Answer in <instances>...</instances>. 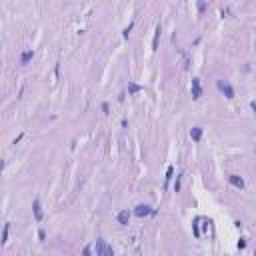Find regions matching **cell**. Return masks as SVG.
Masks as SVG:
<instances>
[{"label":"cell","instance_id":"cell-1","mask_svg":"<svg viewBox=\"0 0 256 256\" xmlns=\"http://www.w3.org/2000/svg\"><path fill=\"white\" fill-rule=\"evenodd\" d=\"M94 250H96V256H114V250L104 238H96L94 242Z\"/></svg>","mask_w":256,"mask_h":256},{"label":"cell","instance_id":"cell-2","mask_svg":"<svg viewBox=\"0 0 256 256\" xmlns=\"http://www.w3.org/2000/svg\"><path fill=\"white\" fill-rule=\"evenodd\" d=\"M216 86H218V90L228 98V100H232V98H234V88H232L230 82H226V80H218V82H216Z\"/></svg>","mask_w":256,"mask_h":256},{"label":"cell","instance_id":"cell-3","mask_svg":"<svg viewBox=\"0 0 256 256\" xmlns=\"http://www.w3.org/2000/svg\"><path fill=\"white\" fill-rule=\"evenodd\" d=\"M156 210L152 208V206H146V204H138L134 208V216H138V218H144V216H154Z\"/></svg>","mask_w":256,"mask_h":256},{"label":"cell","instance_id":"cell-4","mask_svg":"<svg viewBox=\"0 0 256 256\" xmlns=\"http://www.w3.org/2000/svg\"><path fill=\"white\" fill-rule=\"evenodd\" d=\"M32 214H34V220H36V222H42L44 214H42V206H40V200H38V198L32 202Z\"/></svg>","mask_w":256,"mask_h":256},{"label":"cell","instance_id":"cell-5","mask_svg":"<svg viewBox=\"0 0 256 256\" xmlns=\"http://www.w3.org/2000/svg\"><path fill=\"white\" fill-rule=\"evenodd\" d=\"M228 182H230L232 186H236V188H240V190L246 186V184H244V178L238 176V174H228Z\"/></svg>","mask_w":256,"mask_h":256},{"label":"cell","instance_id":"cell-6","mask_svg":"<svg viewBox=\"0 0 256 256\" xmlns=\"http://www.w3.org/2000/svg\"><path fill=\"white\" fill-rule=\"evenodd\" d=\"M202 96V88H200V78H192V98L198 100Z\"/></svg>","mask_w":256,"mask_h":256},{"label":"cell","instance_id":"cell-7","mask_svg":"<svg viewBox=\"0 0 256 256\" xmlns=\"http://www.w3.org/2000/svg\"><path fill=\"white\" fill-rule=\"evenodd\" d=\"M116 220H118V224H120V226H126V224H128V220H130V210H120V212H118V216H116Z\"/></svg>","mask_w":256,"mask_h":256},{"label":"cell","instance_id":"cell-8","mask_svg":"<svg viewBox=\"0 0 256 256\" xmlns=\"http://www.w3.org/2000/svg\"><path fill=\"white\" fill-rule=\"evenodd\" d=\"M190 138H192L194 142H198V140L202 138V126H194L192 130H190Z\"/></svg>","mask_w":256,"mask_h":256},{"label":"cell","instance_id":"cell-9","mask_svg":"<svg viewBox=\"0 0 256 256\" xmlns=\"http://www.w3.org/2000/svg\"><path fill=\"white\" fill-rule=\"evenodd\" d=\"M8 232H10V222H6L4 228H2V238H0V244H6V242H8Z\"/></svg>","mask_w":256,"mask_h":256},{"label":"cell","instance_id":"cell-10","mask_svg":"<svg viewBox=\"0 0 256 256\" xmlns=\"http://www.w3.org/2000/svg\"><path fill=\"white\" fill-rule=\"evenodd\" d=\"M32 56H34V52H32V50L22 52V56H20V64H28L30 60H32Z\"/></svg>","mask_w":256,"mask_h":256},{"label":"cell","instance_id":"cell-11","mask_svg":"<svg viewBox=\"0 0 256 256\" xmlns=\"http://www.w3.org/2000/svg\"><path fill=\"white\" fill-rule=\"evenodd\" d=\"M142 90L144 86H140V84H134V82L128 84V94H136V92H142Z\"/></svg>","mask_w":256,"mask_h":256},{"label":"cell","instance_id":"cell-12","mask_svg":"<svg viewBox=\"0 0 256 256\" xmlns=\"http://www.w3.org/2000/svg\"><path fill=\"white\" fill-rule=\"evenodd\" d=\"M160 32H162V26H156L154 40H152V50H156V48H158V38H160Z\"/></svg>","mask_w":256,"mask_h":256},{"label":"cell","instance_id":"cell-13","mask_svg":"<svg viewBox=\"0 0 256 256\" xmlns=\"http://www.w3.org/2000/svg\"><path fill=\"white\" fill-rule=\"evenodd\" d=\"M198 222H200V218H194L192 230H194V236H196V238H200V230H198Z\"/></svg>","mask_w":256,"mask_h":256},{"label":"cell","instance_id":"cell-14","mask_svg":"<svg viewBox=\"0 0 256 256\" xmlns=\"http://www.w3.org/2000/svg\"><path fill=\"white\" fill-rule=\"evenodd\" d=\"M174 176V166H168V170H166V184L170 182V178Z\"/></svg>","mask_w":256,"mask_h":256},{"label":"cell","instance_id":"cell-15","mask_svg":"<svg viewBox=\"0 0 256 256\" xmlns=\"http://www.w3.org/2000/svg\"><path fill=\"white\" fill-rule=\"evenodd\" d=\"M132 26H134V22H130V24H128V26H126V28H124V30H122V36H124V38H128V34H130V30H132Z\"/></svg>","mask_w":256,"mask_h":256},{"label":"cell","instance_id":"cell-16","mask_svg":"<svg viewBox=\"0 0 256 256\" xmlns=\"http://www.w3.org/2000/svg\"><path fill=\"white\" fill-rule=\"evenodd\" d=\"M180 180H182V174H178L176 182H174V192H178V190H180Z\"/></svg>","mask_w":256,"mask_h":256},{"label":"cell","instance_id":"cell-17","mask_svg":"<svg viewBox=\"0 0 256 256\" xmlns=\"http://www.w3.org/2000/svg\"><path fill=\"white\" fill-rule=\"evenodd\" d=\"M92 254V246H84V250H82V256H90Z\"/></svg>","mask_w":256,"mask_h":256},{"label":"cell","instance_id":"cell-18","mask_svg":"<svg viewBox=\"0 0 256 256\" xmlns=\"http://www.w3.org/2000/svg\"><path fill=\"white\" fill-rule=\"evenodd\" d=\"M38 240H40V242H42V240H46V232L42 230V228L38 230Z\"/></svg>","mask_w":256,"mask_h":256},{"label":"cell","instance_id":"cell-19","mask_svg":"<svg viewBox=\"0 0 256 256\" xmlns=\"http://www.w3.org/2000/svg\"><path fill=\"white\" fill-rule=\"evenodd\" d=\"M102 112H104V114H110V106H108V102H102Z\"/></svg>","mask_w":256,"mask_h":256},{"label":"cell","instance_id":"cell-20","mask_svg":"<svg viewBox=\"0 0 256 256\" xmlns=\"http://www.w3.org/2000/svg\"><path fill=\"white\" fill-rule=\"evenodd\" d=\"M238 248L242 250V248H246V238H240V242H238Z\"/></svg>","mask_w":256,"mask_h":256},{"label":"cell","instance_id":"cell-21","mask_svg":"<svg viewBox=\"0 0 256 256\" xmlns=\"http://www.w3.org/2000/svg\"><path fill=\"white\" fill-rule=\"evenodd\" d=\"M206 6H208L206 2H198V10H200V12H202V10H206Z\"/></svg>","mask_w":256,"mask_h":256},{"label":"cell","instance_id":"cell-22","mask_svg":"<svg viewBox=\"0 0 256 256\" xmlns=\"http://www.w3.org/2000/svg\"><path fill=\"white\" fill-rule=\"evenodd\" d=\"M22 138H24V134H18V136H16V138H14V140H12V144H18V142H20V140H22Z\"/></svg>","mask_w":256,"mask_h":256},{"label":"cell","instance_id":"cell-23","mask_svg":"<svg viewBox=\"0 0 256 256\" xmlns=\"http://www.w3.org/2000/svg\"><path fill=\"white\" fill-rule=\"evenodd\" d=\"M2 168H4V160L0 158V170H2Z\"/></svg>","mask_w":256,"mask_h":256}]
</instances>
